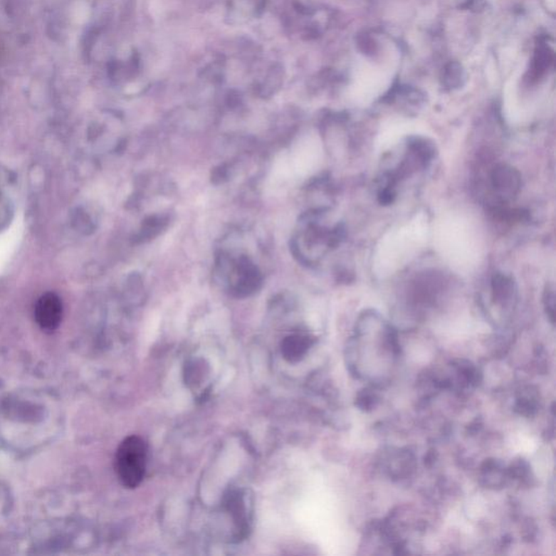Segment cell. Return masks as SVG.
<instances>
[{
	"label": "cell",
	"instance_id": "3957f363",
	"mask_svg": "<svg viewBox=\"0 0 556 556\" xmlns=\"http://www.w3.org/2000/svg\"><path fill=\"white\" fill-rule=\"evenodd\" d=\"M491 184L502 201L513 199L520 189V173L508 165H497L491 172Z\"/></svg>",
	"mask_w": 556,
	"mask_h": 556
},
{
	"label": "cell",
	"instance_id": "ba28073f",
	"mask_svg": "<svg viewBox=\"0 0 556 556\" xmlns=\"http://www.w3.org/2000/svg\"><path fill=\"white\" fill-rule=\"evenodd\" d=\"M545 307H547V314L550 315V318H551L552 322L554 320V303H555V300H554V293L552 290L547 291L545 293Z\"/></svg>",
	"mask_w": 556,
	"mask_h": 556
},
{
	"label": "cell",
	"instance_id": "7a4b0ae2",
	"mask_svg": "<svg viewBox=\"0 0 556 556\" xmlns=\"http://www.w3.org/2000/svg\"><path fill=\"white\" fill-rule=\"evenodd\" d=\"M62 312L61 299L56 293H47L39 298L35 305V320L41 330L51 332L61 323Z\"/></svg>",
	"mask_w": 556,
	"mask_h": 556
},
{
	"label": "cell",
	"instance_id": "8992f818",
	"mask_svg": "<svg viewBox=\"0 0 556 556\" xmlns=\"http://www.w3.org/2000/svg\"><path fill=\"white\" fill-rule=\"evenodd\" d=\"M493 298L497 303H508L515 295V283L512 277L497 273L493 278Z\"/></svg>",
	"mask_w": 556,
	"mask_h": 556
},
{
	"label": "cell",
	"instance_id": "277c9868",
	"mask_svg": "<svg viewBox=\"0 0 556 556\" xmlns=\"http://www.w3.org/2000/svg\"><path fill=\"white\" fill-rule=\"evenodd\" d=\"M312 342L313 340L311 337L307 336V335H291L283 341L282 355H284L285 360L290 363L300 361L303 355L309 350Z\"/></svg>",
	"mask_w": 556,
	"mask_h": 556
},
{
	"label": "cell",
	"instance_id": "5b68a950",
	"mask_svg": "<svg viewBox=\"0 0 556 556\" xmlns=\"http://www.w3.org/2000/svg\"><path fill=\"white\" fill-rule=\"evenodd\" d=\"M226 506L227 510L233 516L234 523L236 524L239 536H245L246 531L248 530L247 508H246L245 500L241 493L231 491L227 495Z\"/></svg>",
	"mask_w": 556,
	"mask_h": 556
},
{
	"label": "cell",
	"instance_id": "52a82bcc",
	"mask_svg": "<svg viewBox=\"0 0 556 556\" xmlns=\"http://www.w3.org/2000/svg\"><path fill=\"white\" fill-rule=\"evenodd\" d=\"M466 80V75H465L464 69L462 65L458 62H451L446 65L444 72V78H442V84L446 86L448 90H456L463 86V84Z\"/></svg>",
	"mask_w": 556,
	"mask_h": 556
},
{
	"label": "cell",
	"instance_id": "9c48e42d",
	"mask_svg": "<svg viewBox=\"0 0 556 556\" xmlns=\"http://www.w3.org/2000/svg\"><path fill=\"white\" fill-rule=\"evenodd\" d=\"M483 7V0H469L468 4H467V8H469L471 10H475V11L481 10Z\"/></svg>",
	"mask_w": 556,
	"mask_h": 556
},
{
	"label": "cell",
	"instance_id": "6da1fadb",
	"mask_svg": "<svg viewBox=\"0 0 556 556\" xmlns=\"http://www.w3.org/2000/svg\"><path fill=\"white\" fill-rule=\"evenodd\" d=\"M148 446L140 436H130L120 444L115 454V472L122 485L134 489L142 483L146 473Z\"/></svg>",
	"mask_w": 556,
	"mask_h": 556
}]
</instances>
